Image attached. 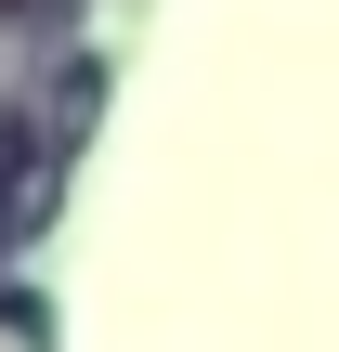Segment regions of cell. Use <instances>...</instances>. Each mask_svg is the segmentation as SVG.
I'll list each match as a JSON object with an SVG mask.
<instances>
[{"label":"cell","mask_w":339,"mask_h":352,"mask_svg":"<svg viewBox=\"0 0 339 352\" xmlns=\"http://www.w3.org/2000/svg\"><path fill=\"white\" fill-rule=\"evenodd\" d=\"M13 222H26V131L0 118V248H13Z\"/></svg>","instance_id":"cell-1"}]
</instances>
